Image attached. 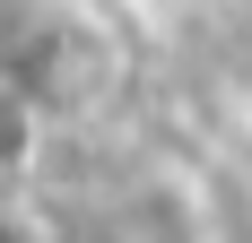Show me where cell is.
Returning <instances> with one entry per match:
<instances>
[{"mask_svg":"<svg viewBox=\"0 0 252 243\" xmlns=\"http://www.w3.org/2000/svg\"><path fill=\"white\" fill-rule=\"evenodd\" d=\"M0 243H18V235H9V226H0Z\"/></svg>","mask_w":252,"mask_h":243,"instance_id":"cell-1","label":"cell"}]
</instances>
